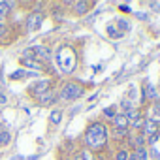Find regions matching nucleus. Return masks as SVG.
<instances>
[{
  "mask_svg": "<svg viewBox=\"0 0 160 160\" xmlns=\"http://www.w3.org/2000/svg\"><path fill=\"white\" fill-rule=\"evenodd\" d=\"M83 143H85V149L91 152L106 151V147L109 143V128L106 126V122L94 121L92 124H89L85 130V136H83Z\"/></svg>",
  "mask_w": 160,
  "mask_h": 160,
  "instance_id": "f257e3e1",
  "label": "nucleus"
},
{
  "mask_svg": "<svg viewBox=\"0 0 160 160\" xmlns=\"http://www.w3.org/2000/svg\"><path fill=\"white\" fill-rule=\"evenodd\" d=\"M85 94V85L77 83V81H68L60 87L58 91V100L60 102H72V100H77Z\"/></svg>",
  "mask_w": 160,
  "mask_h": 160,
  "instance_id": "f03ea898",
  "label": "nucleus"
},
{
  "mask_svg": "<svg viewBox=\"0 0 160 160\" xmlns=\"http://www.w3.org/2000/svg\"><path fill=\"white\" fill-rule=\"evenodd\" d=\"M51 89H53V79H40V81H36L34 85L28 87V94L34 96V98H38V96L45 94Z\"/></svg>",
  "mask_w": 160,
  "mask_h": 160,
  "instance_id": "7ed1b4c3",
  "label": "nucleus"
},
{
  "mask_svg": "<svg viewBox=\"0 0 160 160\" xmlns=\"http://www.w3.org/2000/svg\"><path fill=\"white\" fill-rule=\"evenodd\" d=\"M43 23V13L42 12H30L28 15H27V21H25V27H27V30L28 32H34V30H38L40 28V25Z\"/></svg>",
  "mask_w": 160,
  "mask_h": 160,
  "instance_id": "20e7f679",
  "label": "nucleus"
},
{
  "mask_svg": "<svg viewBox=\"0 0 160 160\" xmlns=\"http://www.w3.org/2000/svg\"><path fill=\"white\" fill-rule=\"evenodd\" d=\"M32 51H34V57H36L40 62L45 64V62L51 60V47H47V45H34Z\"/></svg>",
  "mask_w": 160,
  "mask_h": 160,
  "instance_id": "39448f33",
  "label": "nucleus"
},
{
  "mask_svg": "<svg viewBox=\"0 0 160 160\" xmlns=\"http://www.w3.org/2000/svg\"><path fill=\"white\" fill-rule=\"evenodd\" d=\"M57 100H58V94L55 92V89H51V91H47L45 94L38 96V98H36V104H38V106H42V108H47V106L55 104Z\"/></svg>",
  "mask_w": 160,
  "mask_h": 160,
  "instance_id": "423d86ee",
  "label": "nucleus"
},
{
  "mask_svg": "<svg viewBox=\"0 0 160 160\" xmlns=\"http://www.w3.org/2000/svg\"><path fill=\"white\" fill-rule=\"evenodd\" d=\"M91 8H92V4L87 2V0H77V2L72 4V12H73V15H79V17L85 15Z\"/></svg>",
  "mask_w": 160,
  "mask_h": 160,
  "instance_id": "0eeeda50",
  "label": "nucleus"
},
{
  "mask_svg": "<svg viewBox=\"0 0 160 160\" xmlns=\"http://www.w3.org/2000/svg\"><path fill=\"white\" fill-rule=\"evenodd\" d=\"M158 130H160V124L156 119H145V124L141 128V132L145 136H154V134H158Z\"/></svg>",
  "mask_w": 160,
  "mask_h": 160,
  "instance_id": "6e6552de",
  "label": "nucleus"
},
{
  "mask_svg": "<svg viewBox=\"0 0 160 160\" xmlns=\"http://www.w3.org/2000/svg\"><path fill=\"white\" fill-rule=\"evenodd\" d=\"M21 64L28 70H36V72H47L45 70V64L40 62L38 58H21Z\"/></svg>",
  "mask_w": 160,
  "mask_h": 160,
  "instance_id": "1a4fd4ad",
  "label": "nucleus"
},
{
  "mask_svg": "<svg viewBox=\"0 0 160 160\" xmlns=\"http://www.w3.org/2000/svg\"><path fill=\"white\" fill-rule=\"evenodd\" d=\"M111 128H119V130H128V128H130V122H128L126 115H124V113H117V115H115V119L111 121Z\"/></svg>",
  "mask_w": 160,
  "mask_h": 160,
  "instance_id": "9d476101",
  "label": "nucleus"
},
{
  "mask_svg": "<svg viewBox=\"0 0 160 160\" xmlns=\"http://www.w3.org/2000/svg\"><path fill=\"white\" fill-rule=\"evenodd\" d=\"M128 141H130L132 151H136V149H139V147H145V134H143V132H134Z\"/></svg>",
  "mask_w": 160,
  "mask_h": 160,
  "instance_id": "9b49d317",
  "label": "nucleus"
},
{
  "mask_svg": "<svg viewBox=\"0 0 160 160\" xmlns=\"http://www.w3.org/2000/svg\"><path fill=\"white\" fill-rule=\"evenodd\" d=\"M15 6V2H0V23H6V19L10 17L12 13V8Z\"/></svg>",
  "mask_w": 160,
  "mask_h": 160,
  "instance_id": "f8f14e48",
  "label": "nucleus"
},
{
  "mask_svg": "<svg viewBox=\"0 0 160 160\" xmlns=\"http://www.w3.org/2000/svg\"><path fill=\"white\" fill-rule=\"evenodd\" d=\"M154 98H156V89H154V85L147 83V85H145V91H143V94H141V102L154 100Z\"/></svg>",
  "mask_w": 160,
  "mask_h": 160,
  "instance_id": "ddd939ff",
  "label": "nucleus"
},
{
  "mask_svg": "<svg viewBox=\"0 0 160 160\" xmlns=\"http://www.w3.org/2000/svg\"><path fill=\"white\" fill-rule=\"evenodd\" d=\"M12 143V132L10 130H0V147H8Z\"/></svg>",
  "mask_w": 160,
  "mask_h": 160,
  "instance_id": "4468645a",
  "label": "nucleus"
},
{
  "mask_svg": "<svg viewBox=\"0 0 160 160\" xmlns=\"http://www.w3.org/2000/svg\"><path fill=\"white\" fill-rule=\"evenodd\" d=\"M49 122L55 124V126L60 124V122H62V111H60V109H53L51 115H49Z\"/></svg>",
  "mask_w": 160,
  "mask_h": 160,
  "instance_id": "2eb2a0df",
  "label": "nucleus"
},
{
  "mask_svg": "<svg viewBox=\"0 0 160 160\" xmlns=\"http://www.w3.org/2000/svg\"><path fill=\"white\" fill-rule=\"evenodd\" d=\"M115 115H117V108H115V106H109V108L104 109V117H106L108 121H113Z\"/></svg>",
  "mask_w": 160,
  "mask_h": 160,
  "instance_id": "dca6fc26",
  "label": "nucleus"
},
{
  "mask_svg": "<svg viewBox=\"0 0 160 160\" xmlns=\"http://www.w3.org/2000/svg\"><path fill=\"white\" fill-rule=\"evenodd\" d=\"M117 138V139H121V138H126L128 136V130H119V128H111L109 130V138Z\"/></svg>",
  "mask_w": 160,
  "mask_h": 160,
  "instance_id": "f3484780",
  "label": "nucleus"
},
{
  "mask_svg": "<svg viewBox=\"0 0 160 160\" xmlns=\"http://www.w3.org/2000/svg\"><path fill=\"white\" fill-rule=\"evenodd\" d=\"M10 36V25L8 23H0V42L6 40Z\"/></svg>",
  "mask_w": 160,
  "mask_h": 160,
  "instance_id": "a211bd4d",
  "label": "nucleus"
},
{
  "mask_svg": "<svg viewBox=\"0 0 160 160\" xmlns=\"http://www.w3.org/2000/svg\"><path fill=\"white\" fill-rule=\"evenodd\" d=\"M108 34H109L113 40H119V38H122V32L115 30V25H108Z\"/></svg>",
  "mask_w": 160,
  "mask_h": 160,
  "instance_id": "6ab92c4d",
  "label": "nucleus"
},
{
  "mask_svg": "<svg viewBox=\"0 0 160 160\" xmlns=\"http://www.w3.org/2000/svg\"><path fill=\"white\" fill-rule=\"evenodd\" d=\"M128 156H130V151L128 149H119L115 152V160H128Z\"/></svg>",
  "mask_w": 160,
  "mask_h": 160,
  "instance_id": "aec40b11",
  "label": "nucleus"
},
{
  "mask_svg": "<svg viewBox=\"0 0 160 160\" xmlns=\"http://www.w3.org/2000/svg\"><path fill=\"white\" fill-rule=\"evenodd\" d=\"M115 25L119 27V32H122V34H124V32H126V30L130 28V23H128L126 19H119V21H117Z\"/></svg>",
  "mask_w": 160,
  "mask_h": 160,
  "instance_id": "412c9836",
  "label": "nucleus"
},
{
  "mask_svg": "<svg viewBox=\"0 0 160 160\" xmlns=\"http://www.w3.org/2000/svg\"><path fill=\"white\" fill-rule=\"evenodd\" d=\"M132 152L136 154L138 160H147V149H145V147H139V149H136V151H132Z\"/></svg>",
  "mask_w": 160,
  "mask_h": 160,
  "instance_id": "4be33fe9",
  "label": "nucleus"
},
{
  "mask_svg": "<svg viewBox=\"0 0 160 160\" xmlns=\"http://www.w3.org/2000/svg\"><path fill=\"white\" fill-rule=\"evenodd\" d=\"M10 77H12V79H19V77H23V72H13Z\"/></svg>",
  "mask_w": 160,
  "mask_h": 160,
  "instance_id": "5701e85b",
  "label": "nucleus"
},
{
  "mask_svg": "<svg viewBox=\"0 0 160 160\" xmlns=\"http://www.w3.org/2000/svg\"><path fill=\"white\" fill-rule=\"evenodd\" d=\"M128 160H138V158H136V154H134L132 151H130V156H128Z\"/></svg>",
  "mask_w": 160,
  "mask_h": 160,
  "instance_id": "b1692460",
  "label": "nucleus"
},
{
  "mask_svg": "<svg viewBox=\"0 0 160 160\" xmlns=\"http://www.w3.org/2000/svg\"><path fill=\"white\" fill-rule=\"evenodd\" d=\"M0 104H6V96H4V94L0 96Z\"/></svg>",
  "mask_w": 160,
  "mask_h": 160,
  "instance_id": "393cba45",
  "label": "nucleus"
},
{
  "mask_svg": "<svg viewBox=\"0 0 160 160\" xmlns=\"http://www.w3.org/2000/svg\"><path fill=\"white\" fill-rule=\"evenodd\" d=\"M0 130H2V126H0Z\"/></svg>",
  "mask_w": 160,
  "mask_h": 160,
  "instance_id": "a878e982",
  "label": "nucleus"
}]
</instances>
